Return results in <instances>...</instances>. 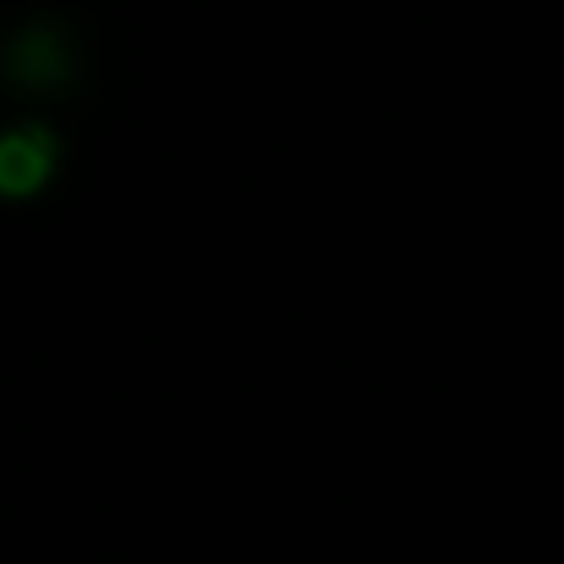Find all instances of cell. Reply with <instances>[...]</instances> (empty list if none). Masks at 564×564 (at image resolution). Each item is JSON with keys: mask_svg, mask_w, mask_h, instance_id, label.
Masks as SVG:
<instances>
[{"mask_svg": "<svg viewBox=\"0 0 564 564\" xmlns=\"http://www.w3.org/2000/svg\"><path fill=\"white\" fill-rule=\"evenodd\" d=\"M51 172V139L40 133H12V139H0V188H40Z\"/></svg>", "mask_w": 564, "mask_h": 564, "instance_id": "cell-1", "label": "cell"}]
</instances>
